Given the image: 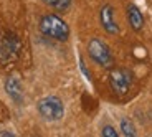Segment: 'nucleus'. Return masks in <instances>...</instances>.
Returning <instances> with one entry per match:
<instances>
[{
	"mask_svg": "<svg viewBox=\"0 0 152 137\" xmlns=\"http://www.w3.org/2000/svg\"><path fill=\"white\" fill-rule=\"evenodd\" d=\"M22 42L15 33L8 30L0 31V65L8 66L15 63L20 56Z\"/></svg>",
	"mask_w": 152,
	"mask_h": 137,
	"instance_id": "f257e3e1",
	"label": "nucleus"
},
{
	"mask_svg": "<svg viewBox=\"0 0 152 137\" xmlns=\"http://www.w3.org/2000/svg\"><path fill=\"white\" fill-rule=\"evenodd\" d=\"M40 31L48 38L58 40V42H66L69 36V28L66 22L60 18L58 15H45L40 20Z\"/></svg>",
	"mask_w": 152,
	"mask_h": 137,
	"instance_id": "f03ea898",
	"label": "nucleus"
},
{
	"mask_svg": "<svg viewBox=\"0 0 152 137\" xmlns=\"http://www.w3.org/2000/svg\"><path fill=\"white\" fill-rule=\"evenodd\" d=\"M38 112L46 121H60L65 116V106L58 96H46L37 104Z\"/></svg>",
	"mask_w": 152,
	"mask_h": 137,
	"instance_id": "7ed1b4c3",
	"label": "nucleus"
},
{
	"mask_svg": "<svg viewBox=\"0 0 152 137\" xmlns=\"http://www.w3.org/2000/svg\"><path fill=\"white\" fill-rule=\"evenodd\" d=\"M88 55L94 63H98L103 68H111L113 66V55L111 50L103 40L99 38H93L91 42L88 43Z\"/></svg>",
	"mask_w": 152,
	"mask_h": 137,
	"instance_id": "20e7f679",
	"label": "nucleus"
},
{
	"mask_svg": "<svg viewBox=\"0 0 152 137\" xmlns=\"http://www.w3.org/2000/svg\"><path fill=\"white\" fill-rule=\"evenodd\" d=\"M109 84L116 94H126L132 84V73L126 68H113L109 73Z\"/></svg>",
	"mask_w": 152,
	"mask_h": 137,
	"instance_id": "39448f33",
	"label": "nucleus"
},
{
	"mask_svg": "<svg viewBox=\"0 0 152 137\" xmlns=\"http://www.w3.org/2000/svg\"><path fill=\"white\" fill-rule=\"evenodd\" d=\"M99 18H101V25H103V28L107 31V33L116 35L119 31L118 23H116V20H114V10H113L111 5H104V7L101 8Z\"/></svg>",
	"mask_w": 152,
	"mask_h": 137,
	"instance_id": "423d86ee",
	"label": "nucleus"
},
{
	"mask_svg": "<svg viewBox=\"0 0 152 137\" xmlns=\"http://www.w3.org/2000/svg\"><path fill=\"white\" fill-rule=\"evenodd\" d=\"M5 91H7V94L10 96L13 101H17V103H20L22 101V98H23V94H22V84H20V81L17 79V78H13V76H10L7 81H5Z\"/></svg>",
	"mask_w": 152,
	"mask_h": 137,
	"instance_id": "0eeeda50",
	"label": "nucleus"
},
{
	"mask_svg": "<svg viewBox=\"0 0 152 137\" xmlns=\"http://www.w3.org/2000/svg\"><path fill=\"white\" fill-rule=\"evenodd\" d=\"M127 20H129L131 27L136 31H139L144 27V17H142L141 10H139L136 5H129V7H127Z\"/></svg>",
	"mask_w": 152,
	"mask_h": 137,
	"instance_id": "6e6552de",
	"label": "nucleus"
},
{
	"mask_svg": "<svg viewBox=\"0 0 152 137\" xmlns=\"http://www.w3.org/2000/svg\"><path fill=\"white\" fill-rule=\"evenodd\" d=\"M121 130H122V134H124V137H137L136 127H134L132 121L127 119V117H124L121 121Z\"/></svg>",
	"mask_w": 152,
	"mask_h": 137,
	"instance_id": "1a4fd4ad",
	"label": "nucleus"
},
{
	"mask_svg": "<svg viewBox=\"0 0 152 137\" xmlns=\"http://www.w3.org/2000/svg\"><path fill=\"white\" fill-rule=\"evenodd\" d=\"M71 2L73 0H55L53 7L56 8L58 12H65V10H68V8L71 7Z\"/></svg>",
	"mask_w": 152,
	"mask_h": 137,
	"instance_id": "9d476101",
	"label": "nucleus"
},
{
	"mask_svg": "<svg viewBox=\"0 0 152 137\" xmlns=\"http://www.w3.org/2000/svg\"><path fill=\"white\" fill-rule=\"evenodd\" d=\"M101 136H103V137H119V134L116 132V129H114L113 126H109V124H107V126L103 127V130H101Z\"/></svg>",
	"mask_w": 152,
	"mask_h": 137,
	"instance_id": "9b49d317",
	"label": "nucleus"
},
{
	"mask_svg": "<svg viewBox=\"0 0 152 137\" xmlns=\"http://www.w3.org/2000/svg\"><path fill=\"white\" fill-rule=\"evenodd\" d=\"M0 137H15V136L10 134V132H7V130H4V132H0Z\"/></svg>",
	"mask_w": 152,
	"mask_h": 137,
	"instance_id": "f8f14e48",
	"label": "nucleus"
},
{
	"mask_svg": "<svg viewBox=\"0 0 152 137\" xmlns=\"http://www.w3.org/2000/svg\"><path fill=\"white\" fill-rule=\"evenodd\" d=\"M43 2H45L46 5H53L55 4V0H43Z\"/></svg>",
	"mask_w": 152,
	"mask_h": 137,
	"instance_id": "ddd939ff",
	"label": "nucleus"
},
{
	"mask_svg": "<svg viewBox=\"0 0 152 137\" xmlns=\"http://www.w3.org/2000/svg\"><path fill=\"white\" fill-rule=\"evenodd\" d=\"M151 116H152V112H151Z\"/></svg>",
	"mask_w": 152,
	"mask_h": 137,
	"instance_id": "4468645a",
	"label": "nucleus"
}]
</instances>
